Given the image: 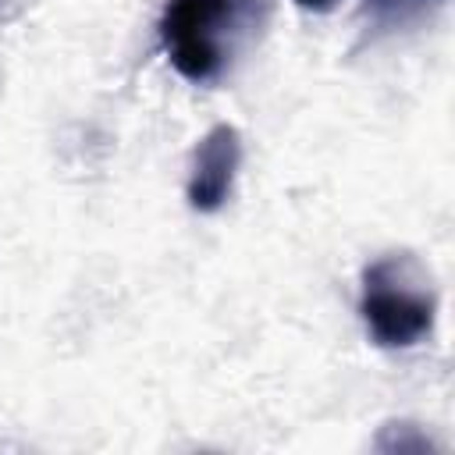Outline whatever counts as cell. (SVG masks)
<instances>
[{
    "instance_id": "obj_2",
    "label": "cell",
    "mask_w": 455,
    "mask_h": 455,
    "mask_svg": "<svg viewBox=\"0 0 455 455\" xmlns=\"http://www.w3.org/2000/svg\"><path fill=\"white\" fill-rule=\"evenodd\" d=\"M359 316L377 348H412L437 323V288L412 252H387L363 270Z\"/></svg>"
},
{
    "instance_id": "obj_3",
    "label": "cell",
    "mask_w": 455,
    "mask_h": 455,
    "mask_svg": "<svg viewBox=\"0 0 455 455\" xmlns=\"http://www.w3.org/2000/svg\"><path fill=\"white\" fill-rule=\"evenodd\" d=\"M242 167V135L235 124H213L192 149L185 199L196 213H217L235 188Z\"/></svg>"
},
{
    "instance_id": "obj_1",
    "label": "cell",
    "mask_w": 455,
    "mask_h": 455,
    "mask_svg": "<svg viewBox=\"0 0 455 455\" xmlns=\"http://www.w3.org/2000/svg\"><path fill=\"white\" fill-rule=\"evenodd\" d=\"M263 21V0H167L160 46L188 82H213Z\"/></svg>"
},
{
    "instance_id": "obj_5",
    "label": "cell",
    "mask_w": 455,
    "mask_h": 455,
    "mask_svg": "<svg viewBox=\"0 0 455 455\" xmlns=\"http://www.w3.org/2000/svg\"><path fill=\"white\" fill-rule=\"evenodd\" d=\"M302 11H316V14H323V11H334L341 0H295Z\"/></svg>"
},
{
    "instance_id": "obj_6",
    "label": "cell",
    "mask_w": 455,
    "mask_h": 455,
    "mask_svg": "<svg viewBox=\"0 0 455 455\" xmlns=\"http://www.w3.org/2000/svg\"><path fill=\"white\" fill-rule=\"evenodd\" d=\"M25 7V0H0V18H14Z\"/></svg>"
},
{
    "instance_id": "obj_4",
    "label": "cell",
    "mask_w": 455,
    "mask_h": 455,
    "mask_svg": "<svg viewBox=\"0 0 455 455\" xmlns=\"http://www.w3.org/2000/svg\"><path fill=\"white\" fill-rule=\"evenodd\" d=\"M423 7H427V0H366V14L380 25H398Z\"/></svg>"
}]
</instances>
